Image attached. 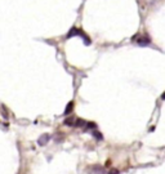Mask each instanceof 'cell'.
Segmentation results:
<instances>
[{"instance_id":"obj_1","label":"cell","mask_w":165,"mask_h":174,"mask_svg":"<svg viewBox=\"0 0 165 174\" xmlns=\"http://www.w3.org/2000/svg\"><path fill=\"white\" fill-rule=\"evenodd\" d=\"M135 43L141 47H146V45H150L151 44V39L148 36H139L138 40H135Z\"/></svg>"},{"instance_id":"obj_2","label":"cell","mask_w":165,"mask_h":174,"mask_svg":"<svg viewBox=\"0 0 165 174\" xmlns=\"http://www.w3.org/2000/svg\"><path fill=\"white\" fill-rule=\"evenodd\" d=\"M48 141H49V135H48V134H44V135L39 139V144H45Z\"/></svg>"},{"instance_id":"obj_3","label":"cell","mask_w":165,"mask_h":174,"mask_svg":"<svg viewBox=\"0 0 165 174\" xmlns=\"http://www.w3.org/2000/svg\"><path fill=\"white\" fill-rule=\"evenodd\" d=\"M85 124H87V121L81 120V119H77V120H76V123H75V126H84Z\"/></svg>"},{"instance_id":"obj_4","label":"cell","mask_w":165,"mask_h":174,"mask_svg":"<svg viewBox=\"0 0 165 174\" xmlns=\"http://www.w3.org/2000/svg\"><path fill=\"white\" fill-rule=\"evenodd\" d=\"M71 108H74V102H70V103L67 105V107H66V110H65V114L68 115L70 111H71Z\"/></svg>"},{"instance_id":"obj_5","label":"cell","mask_w":165,"mask_h":174,"mask_svg":"<svg viewBox=\"0 0 165 174\" xmlns=\"http://www.w3.org/2000/svg\"><path fill=\"white\" fill-rule=\"evenodd\" d=\"M74 121H75V120H74L72 117H70V119H66V120H65V124H66V125H68V126H72V125H75V123H74Z\"/></svg>"},{"instance_id":"obj_6","label":"cell","mask_w":165,"mask_h":174,"mask_svg":"<svg viewBox=\"0 0 165 174\" xmlns=\"http://www.w3.org/2000/svg\"><path fill=\"white\" fill-rule=\"evenodd\" d=\"M110 174H119V170L117 169H111L110 170Z\"/></svg>"},{"instance_id":"obj_7","label":"cell","mask_w":165,"mask_h":174,"mask_svg":"<svg viewBox=\"0 0 165 174\" xmlns=\"http://www.w3.org/2000/svg\"><path fill=\"white\" fill-rule=\"evenodd\" d=\"M93 134H94V135H96V137H97V138H98V139H102V135H101V134H99V133H98V132H94V133H93Z\"/></svg>"},{"instance_id":"obj_8","label":"cell","mask_w":165,"mask_h":174,"mask_svg":"<svg viewBox=\"0 0 165 174\" xmlns=\"http://www.w3.org/2000/svg\"><path fill=\"white\" fill-rule=\"evenodd\" d=\"M161 99H165V93H164V94L161 96Z\"/></svg>"}]
</instances>
